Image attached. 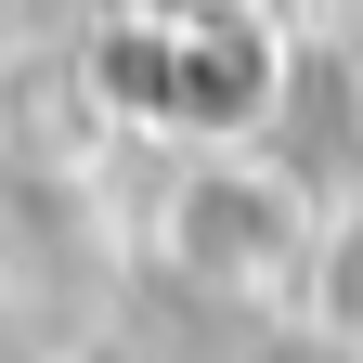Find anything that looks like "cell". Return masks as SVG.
<instances>
[{"label":"cell","instance_id":"obj_1","mask_svg":"<svg viewBox=\"0 0 363 363\" xmlns=\"http://www.w3.org/2000/svg\"><path fill=\"white\" fill-rule=\"evenodd\" d=\"M169 259L208 286H298L311 259V208L247 156H195V182L169 195Z\"/></svg>","mask_w":363,"mask_h":363},{"label":"cell","instance_id":"obj_2","mask_svg":"<svg viewBox=\"0 0 363 363\" xmlns=\"http://www.w3.org/2000/svg\"><path fill=\"white\" fill-rule=\"evenodd\" d=\"M298 286H311V311L363 350V208H337V220H311V259H298Z\"/></svg>","mask_w":363,"mask_h":363}]
</instances>
